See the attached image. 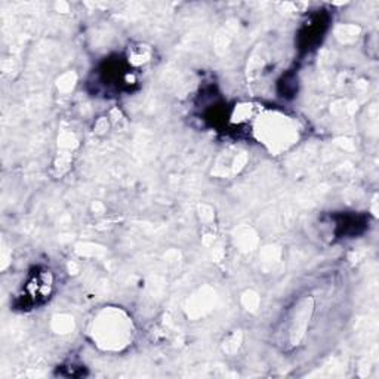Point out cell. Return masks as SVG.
<instances>
[{
  "label": "cell",
  "mask_w": 379,
  "mask_h": 379,
  "mask_svg": "<svg viewBox=\"0 0 379 379\" xmlns=\"http://www.w3.org/2000/svg\"><path fill=\"white\" fill-rule=\"evenodd\" d=\"M52 288V278L49 271L43 270L36 274H33L26 286V300L30 305L38 304L39 301L45 300L51 292Z\"/></svg>",
  "instance_id": "6da1fadb"
},
{
  "label": "cell",
  "mask_w": 379,
  "mask_h": 379,
  "mask_svg": "<svg viewBox=\"0 0 379 379\" xmlns=\"http://www.w3.org/2000/svg\"><path fill=\"white\" fill-rule=\"evenodd\" d=\"M324 26L326 24L323 23L322 15L312 16V20L308 21L300 33V45L305 49H311L312 46L317 45L324 31Z\"/></svg>",
  "instance_id": "7a4b0ae2"
}]
</instances>
